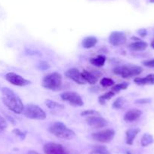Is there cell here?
I'll return each mask as SVG.
<instances>
[{
  "mask_svg": "<svg viewBox=\"0 0 154 154\" xmlns=\"http://www.w3.org/2000/svg\"><path fill=\"white\" fill-rule=\"evenodd\" d=\"M2 102L12 112L17 114L23 112L24 109V105L21 99L12 90L8 88H3L2 89Z\"/></svg>",
  "mask_w": 154,
  "mask_h": 154,
  "instance_id": "cell-1",
  "label": "cell"
},
{
  "mask_svg": "<svg viewBox=\"0 0 154 154\" xmlns=\"http://www.w3.org/2000/svg\"><path fill=\"white\" fill-rule=\"evenodd\" d=\"M49 131L53 135L64 140H72L75 137V132L60 122H56L52 124L50 126Z\"/></svg>",
  "mask_w": 154,
  "mask_h": 154,
  "instance_id": "cell-2",
  "label": "cell"
},
{
  "mask_svg": "<svg viewBox=\"0 0 154 154\" xmlns=\"http://www.w3.org/2000/svg\"><path fill=\"white\" fill-rule=\"evenodd\" d=\"M42 85L46 89L52 91L60 90L62 86V75L57 72L48 74L42 79Z\"/></svg>",
  "mask_w": 154,
  "mask_h": 154,
  "instance_id": "cell-3",
  "label": "cell"
},
{
  "mask_svg": "<svg viewBox=\"0 0 154 154\" xmlns=\"http://www.w3.org/2000/svg\"><path fill=\"white\" fill-rule=\"evenodd\" d=\"M143 71L141 66L134 64L122 65L116 66L113 69V72L116 75H119L122 78H131L140 75Z\"/></svg>",
  "mask_w": 154,
  "mask_h": 154,
  "instance_id": "cell-4",
  "label": "cell"
},
{
  "mask_svg": "<svg viewBox=\"0 0 154 154\" xmlns=\"http://www.w3.org/2000/svg\"><path fill=\"white\" fill-rule=\"evenodd\" d=\"M22 113L28 119L42 120L46 118V113L41 107L35 104H27Z\"/></svg>",
  "mask_w": 154,
  "mask_h": 154,
  "instance_id": "cell-5",
  "label": "cell"
},
{
  "mask_svg": "<svg viewBox=\"0 0 154 154\" xmlns=\"http://www.w3.org/2000/svg\"><path fill=\"white\" fill-rule=\"evenodd\" d=\"M60 97L73 106H82L84 105L82 97L74 91H65L60 94Z\"/></svg>",
  "mask_w": 154,
  "mask_h": 154,
  "instance_id": "cell-6",
  "label": "cell"
},
{
  "mask_svg": "<svg viewBox=\"0 0 154 154\" xmlns=\"http://www.w3.org/2000/svg\"><path fill=\"white\" fill-rule=\"evenodd\" d=\"M115 131L112 129H106L94 132L91 134L93 140L100 143H109L115 137Z\"/></svg>",
  "mask_w": 154,
  "mask_h": 154,
  "instance_id": "cell-7",
  "label": "cell"
},
{
  "mask_svg": "<svg viewBox=\"0 0 154 154\" xmlns=\"http://www.w3.org/2000/svg\"><path fill=\"white\" fill-rule=\"evenodd\" d=\"M5 79L8 82L16 86L23 87L30 84V81L27 80L21 75L14 72H8L5 75Z\"/></svg>",
  "mask_w": 154,
  "mask_h": 154,
  "instance_id": "cell-8",
  "label": "cell"
},
{
  "mask_svg": "<svg viewBox=\"0 0 154 154\" xmlns=\"http://www.w3.org/2000/svg\"><path fill=\"white\" fill-rule=\"evenodd\" d=\"M126 41V35L121 31H114L109 36V42L113 46H119L123 45Z\"/></svg>",
  "mask_w": 154,
  "mask_h": 154,
  "instance_id": "cell-9",
  "label": "cell"
},
{
  "mask_svg": "<svg viewBox=\"0 0 154 154\" xmlns=\"http://www.w3.org/2000/svg\"><path fill=\"white\" fill-rule=\"evenodd\" d=\"M43 149L45 154H66L63 146L54 142L45 143L43 146Z\"/></svg>",
  "mask_w": 154,
  "mask_h": 154,
  "instance_id": "cell-10",
  "label": "cell"
},
{
  "mask_svg": "<svg viewBox=\"0 0 154 154\" xmlns=\"http://www.w3.org/2000/svg\"><path fill=\"white\" fill-rule=\"evenodd\" d=\"M65 75L69 79H72L75 83L79 84V85H84V84L86 83L83 76H82V72H79V69H76V68H71V69L66 70L65 72Z\"/></svg>",
  "mask_w": 154,
  "mask_h": 154,
  "instance_id": "cell-11",
  "label": "cell"
},
{
  "mask_svg": "<svg viewBox=\"0 0 154 154\" xmlns=\"http://www.w3.org/2000/svg\"><path fill=\"white\" fill-rule=\"evenodd\" d=\"M85 120L89 126L96 128H103L106 126L108 123L106 119L101 117L100 116H90L86 118Z\"/></svg>",
  "mask_w": 154,
  "mask_h": 154,
  "instance_id": "cell-12",
  "label": "cell"
},
{
  "mask_svg": "<svg viewBox=\"0 0 154 154\" xmlns=\"http://www.w3.org/2000/svg\"><path fill=\"white\" fill-rule=\"evenodd\" d=\"M142 111L138 109H131L127 111L124 116V119L127 122H132L141 116Z\"/></svg>",
  "mask_w": 154,
  "mask_h": 154,
  "instance_id": "cell-13",
  "label": "cell"
},
{
  "mask_svg": "<svg viewBox=\"0 0 154 154\" xmlns=\"http://www.w3.org/2000/svg\"><path fill=\"white\" fill-rule=\"evenodd\" d=\"M134 82L139 85H154V73H150L143 78L136 77Z\"/></svg>",
  "mask_w": 154,
  "mask_h": 154,
  "instance_id": "cell-14",
  "label": "cell"
},
{
  "mask_svg": "<svg viewBox=\"0 0 154 154\" xmlns=\"http://www.w3.org/2000/svg\"><path fill=\"white\" fill-rule=\"evenodd\" d=\"M140 132L139 128H129L125 132V141L128 145H131L135 139L136 136Z\"/></svg>",
  "mask_w": 154,
  "mask_h": 154,
  "instance_id": "cell-15",
  "label": "cell"
},
{
  "mask_svg": "<svg viewBox=\"0 0 154 154\" xmlns=\"http://www.w3.org/2000/svg\"><path fill=\"white\" fill-rule=\"evenodd\" d=\"M97 43V38L96 37L90 35V36H87L83 38V40L82 42V45L84 48H91Z\"/></svg>",
  "mask_w": 154,
  "mask_h": 154,
  "instance_id": "cell-16",
  "label": "cell"
},
{
  "mask_svg": "<svg viewBox=\"0 0 154 154\" xmlns=\"http://www.w3.org/2000/svg\"><path fill=\"white\" fill-rule=\"evenodd\" d=\"M82 75L86 82H88L91 85H94V84L97 83V77L93 73H91V72H89V71L84 69L82 72Z\"/></svg>",
  "mask_w": 154,
  "mask_h": 154,
  "instance_id": "cell-17",
  "label": "cell"
},
{
  "mask_svg": "<svg viewBox=\"0 0 154 154\" xmlns=\"http://www.w3.org/2000/svg\"><path fill=\"white\" fill-rule=\"evenodd\" d=\"M129 48L131 51H143L147 47V43L146 42H143V41H137V42H133L129 45Z\"/></svg>",
  "mask_w": 154,
  "mask_h": 154,
  "instance_id": "cell-18",
  "label": "cell"
},
{
  "mask_svg": "<svg viewBox=\"0 0 154 154\" xmlns=\"http://www.w3.org/2000/svg\"><path fill=\"white\" fill-rule=\"evenodd\" d=\"M45 105L48 107V109H52V110H61L64 109V106L61 103H59L54 100L47 99L45 100Z\"/></svg>",
  "mask_w": 154,
  "mask_h": 154,
  "instance_id": "cell-19",
  "label": "cell"
},
{
  "mask_svg": "<svg viewBox=\"0 0 154 154\" xmlns=\"http://www.w3.org/2000/svg\"><path fill=\"white\" fill-rule=\"evenodd\" d=\"M106 62V57L103 55H98L96 57L90 59V63L94 66H97V67H101L104 65Z\"/></svg>",
  "mask_w": 154,
  "mask_h": 154,
  "instance_id": "cell-20",
  "label": "cell"
},
{
  "mask_svg": "<svg viewBox=\"0 0 154 154\" xmlns=\"http://www.w3.org/2000/svg\"><path fill=\"white\" fill-rule=\"evenodd\" d=\"M154 142V138L153 136L151 135L149 133H146L143 135L141 138V141H140V143H141L142 146H147L149 145L152 144Z\"/></svg>",
  "mask_w": 154,
  "mask_h": 154,
  "instance_id": "cell-21",
  "label": "cell"
},
{
  "mask_svg": "<svg viewBox=\"0 0 154 154\" xmlns=\"http://www.w3.org/2000/svg\"><path fill=\"white\" fill-rule=\"evenodd\" d=\"M114 95H115V93H114L113 91L111 90V91H108V92L105 93V94H102V95H100V97H98L99 103H100V104H104L105 102H106V100H110L112 97H114Z\"/></svg>",
  "mask_w": 154,
  "mask_h": 154,
  "instance_id": "cell-22",
  "label": "cell"
},
{
  "mask_svg": "<svg viewBox=\"0 0 154 154\" xmlns=\"http://www.w3.org/2000/svg\"><path fill=\"white\" fill-rule=\"evenodd\" d=\"M89 154H110L105 146H96Z\"/></svg>",
  "mask_w": 154,
  "mask_h": 154,
  "instance_id": "cell-23",
  "label": "cell"
},
{
  "mask_svg": "<svg viewBox=\"0 0 154 154\" xmlns=\"http://www.w3.org/2000/svg\"><path fill=\"white\" fill-rule=\"evenodd\" d=\"M128 87V83H127V82H122V83L117 84V85H114L112 88V91L116 94V93L119 92V91H122V90L126 89Z\"/></svg>",
  "mask_w": 154,
  "mask_h": 154,
  "instance_id": "cell-24",
  "label": "cell"
},
{
  "mask_svg": "<svg viewBox=\"0 0 154 154\" xmlns=\"http://www.w3.org/2000/svg\"><path fill=\"white\" fill-rule=\"evenodd\" d=\"M125 102V100L124 99V97H118L117 99H116V100L113 102V103H112V106H113L115 109H120V108L123 106Z\"/></svg>",
  "mask_w": 154,
  "mask_h": 154,
  "instance_id": "cell-25",
  "label": "cell"
},
{
  "mask_svg": "<svg viewBox=\"0 0 154 154\" xmlns=\"http://www.w3.org/2000/svg\"><path fill=\"white\" fill-rule=\"evenodd\" d=\"M100 85L103 87H110L113 86L115 85V82L112 79H109V78H103L100 80Z\"/></svg>",
  "mask_w": 154,
  "mask_h": 154,
  "instance_id": "cell-26",
  "label": "cell"
},
{
  "mask_svg": "<svg viewBox=\"0 0 154 154\" xmlns=\"http://www.w3.org/2000/svg\"><path fill=\"white\" fill-rule=\"evenodd\" d=\"M100 112L97 110H94V109H87V110L83 111V112L81 113V116H100Z\"/></svg>",
  "mask_w": 154,
  "mask_h": 154,
  "instance_id": "cell-27",
  "label": "cell"
},
{
  "mask_svg": "<svg viewBox=\"0 0 154 154\" xmlns=\"http://www.w3.org/2000/svg\"><path fill=\"white\" fill-rule=\"evenodd\" d=\"M7 127H8V123H7L6 120H5V118H3L2 116L0 115V133L5 131Z\"/></svg>",
  "mask_w": 154,
  "mask_h": 154,
  "instance_id": "cell-28",
  "label": "cell"
},
{
  "mask_svg": "<svg viewBox=\"0 0 154 154\" xmlns=\"http://www.w3.org/2000/svg\"><path fill=\"white\" fill-rule=\"evenodd\" d=\"M38 68L39 69H41V70H46V69H49L50 65L45 61H41L38 63Z\"/></svg>",
  "mask_w": 154,
  "mask_h": 154,
  "instance_id": "cell-29",
  "label": "cell"
},
{
  "mask_svg": "<svg viewBox=\"0 0 154 154\" xmlns=\"http://www.w3.org/2000/svg\"><path fill=\"white\" fill-rule=\"evenodd\" d=\"M144 66H147V67H151V68H154V58L151 59V60H144V61L142 62Z\"/></svg>",
  "mask_w": 154,
  "mask_h": 154,
  "instance_id": "cell-30",
  "label": "cell"
},
{
  "mask_svg": "<svg viewBox=\"0 0 154 154\" xmlns=\"http://www.w3.org/2000/svg\"><path fill=\"white\" fill-rule=\"evenodd\" d=\"M13 133H14L16 135L20 137L21 139H23L25 137V136H26V132H23V131H20V130L19 129H14V131H13Z\"/></svg>",
  "mask_w": 154,
  "mask_h": 154,
  "instance_id": "cell-31",
  "label": "cell"
},
{
  "mask_svg": "<svg viewBox=\"0 0 154 154\" xmlns=\"http://www.w3.org/2000/svg\"><path fill=\"white\" fill-rule=\"evenodd\" d=\"M151 102V100L149 98H143V99H139L135 101V103H138V104H145V103H149Z\"/></svg>",
  "mask_w": 154,
  "mask_h": 154,
  "instance_id": "cell-32",
  "label": "cell"
},
{
  "mask_svg": "<svg viewBox=\"0 0 154 154\" xmlns=\"http://www.w3.org/2000/svg\"><path fill=\"white\" fill-rule=\"evenodd\" d=\"M137 33L142 37H144L146 36V34H147V32H146V29H140L137 30Z\"/></svg>",
  "mask_w": 154,
  "mask_h": 154,
  "instance_id": "cell-33",
  "label": "cell"
},
{
  "mask_svg": "<svg viewBox=\"0 0 154 154\" xmlns=\"http://www.w3.org/2000/svg\"><path fill=\"white\" fill-rule=\"evenodd\" d=\"M67 154H79V153H78L77 152H75V151H74V150H70L69 152H68Z\"/></svg>",
  "mask_w": 154,
  "mask_h": 154,
  "instance_id": "cell-34",
  "label": "cell"
},
{
  "mask_svg": "<svg viewBox=\"0 0 154 154\" xmlns=\"http://www.w3.org/2000/svg\"><path fill=\"white\" fill-rule=\"evenodd\" d=\"M150 46L152 47V48H153V49H154V39H152V42H151V43H150Z\"/></svg>",
  "mask_w": 154,
  "mask_h": 154,
  "instance_id": "cell-35",
  "label": "cell"
},
{
  "mask_svg": "<svg viewBox=\"0 0 154 154\" xmlns=\"http://www.w3.org/2000/svg\"><path fill=\"white\" fill-rule=\"evenodd\" d=\"M29 154H38V153H37L36 152H34V151H30V152H29Z\"/></svg>",
  "mask_w": 154,
  "mask_h": 154,
  "instance_id": "cell-36",
  "label": "cell"
},
{
  "mask_svg": "<svg viewBox=\"0 0 154 154\" xmlns=\"http://www.w3.org/2000/svg\"><path fill=\"white\" fill-rule=\"evenodd\" d=\"M126 154H132V152H131L130 151H127Z\"/></svg>",
  "mask_w": 154,
  "mask_h": 154,
  "instance_id": "cell-37",
  "label": "cell"
},
{
  "mask_svg": "<svg viewBox=\"0 0 154 154\" xmlns=\"http://www.w3.org/2000/svg\"><path fill=\"white\" fill-rule=\"evenodd\" d=\"M150 2H152V3H154V0H150Z\"/></svg>",
  "mask_w": 154,
  "mask_h": 154,
  "instance_id": "cell-38",
  "label": "cell"
}]
</instances>
